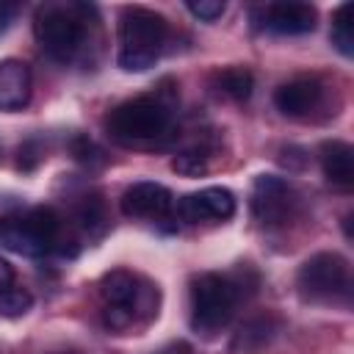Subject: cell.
I'll return each instance as SVG.
<instances>
[{
    "label": "cell",
    "instance_id": "6da1fadb",
    "mask_svg": "<svg viewBox=\"0 0 354 354\" xmlns=\"http://www.w3.org/2000/svg\"><path fill=\"white\" fill-rule=\"evenodd\" d=\"M94 8L83 3H44L39 6L33 17V33L39 47L58 64L75 61L83 47L91 28Z\"/></svg>",
    "mask_w": 354,
    "mask_h": 354
},
{
    "label": "cell",
    "instance_id": "7a4b0ae2",
    "mask_svg": "<svg viewBox=\"0 0 354 354\" xmlns=\"http://www.w3.org/2000/svg\"><path fill=\"white\" fill-rule=\"evenodd\" d=\"M171 111H174V97H166V91L141 94L119 102L108 113L105 127H108V136L124 147L149 144V141H160L169 133Z\"/></svg>",
    "mask_w": 354,
    "mask_h": 354
},
{
    "label": "cell",
    "instance_id": "3957f363",
    "mask_svg": "<svg viewBox=\"0 0 354 354\" xmlns=\"http://www.w3.org/2000/svg\"><path fill=\"white\" fill-rule=\"evenodd\" d=\"M166 36L169 25L160 14L141 6L124 8L119 17V66L124 72H144L155 66L166 47Z\"/></svg>",
    "mask_w": 354,
    "mask_h": 354
},
{
    "label": "cell",
    "instance_id": "277c9868",
    "mask_svg": "<svg viewBox=\"0 0 354 354\" xmlns=\"http://www.w3.org/2000/svg\"><path fill=\"white\" fill-rule=\"evenodd\" d=\"M243 296V282L232 274H199L191 279V326L202 335L221 332Z\"/></svg>",
    "mask_w": 354,
    "mask_h": 354
},
{
    "label": "cell",
    "instance_id": "5b68a950",
    "mask_svg": "<svg viewBox=\"0 0 354 354\" xmlns=\"http://www.w3.org/2000/svg\"><path fill=\"white\" fill-rule=\"evenodd\" d=\"M61 216L53 207H30L17 216L0 218V249L22 254V257H41L61 249Z\"/></svg>",
    "mask_w": 354,
    "mask_h": 354
},
{
    "label": "cell",
    "instance_id": "8992f818",
    "mask_svg": "<svg viewBox=\"0 0 354 354\" xmlns=\"http://www.w3.org/2000/svg\"><path fill=\"white\" fill-rule=\"evenodd\" d=\"M299 296L310 304H348L351 301V266L337 252H318L307 257L296 274Z\"/></svg>",
    "mask_w": 354,
    "mask_h": 354
},
{
    "label": "cell",
    "instance_id": "52a82bcc",
    "mask_svg": "<svg viewBox=\"0 0 354 354\" xmlns=\"http://www.w3.org/2000/svg\"><path fill=\"white\" fill-rule=\"evenodd\" d=\"M299 213V194L296 188L277 177V174H260L252 185V216L266 230H279L288 221H293Z\"/></svg>",
    "mask_w": 354,
    "mask_h": 354
},
{
    "label": "cell",
    "instance_id": "ba28073f",
    "mask_svg": "<svg viewBox=\"0 0 354 354\" xmlns=\"http://www.w3.org/2000/svg\"><path fill=\"white\" fill-rule=\"evenodd\" d=\"M100 296L105 301V307H119L124 313L136 315L144 310V313H152L155 310V301H158V290H152L149 285L141 288L138 277L124 271V268H116V271H108L100 282Z\"/></svg>",
    "mask_w": 354,
    "mask_h": 354
},
{
    "label": "cell",
    "instance_id": "9c48e42d",
    "mask_svg": "<svg viewBox=\"0 0 354 354\" xmlns=\"http://www.w3.org/2000/svg\"><path fill=\"white\" fill-rule=\"evenodd\" d=\"M174 210V196L166 185L141 180L133 183L122 194V213L130 218H144V221H166Z\"/></svg>",
    "mask_w": 354,
    "mask_h": 354
},
{
    "label": "cell",
    "instance_id": "30bf717a",
    "mask_svg": "<svg viewBox=\"0 0 354 354\" xmlns=\"http://www.w3.org/2000/svg\"><path fill=\"white\" fill-rule=\"evenodd\" d=\"M174 210L183 221H227L235 216V196L221 185H210L183 196Z\"/></svg>",
    "mask_w": 354,
    "mask_h": 354
},
{
    "label": "cell",
    "instance_id": "8fae6325",
    "mask_svg": "<svg viewBox=\"0 0 354 354\" xmlns=\"http://www.w3.org/2000/svg\"><path fill=\"white\" fill-rule=\"evenodd\" d=\"M324 102V86L318 77H293L274 91V105L290 119H310Z\"/></svg>",
    "mask_w": 354,
    "mask_h": 354
},
{
    "label": "cell",
    "instance_id": "7c38bea8",
    "mask_svg": "<svg viewBox=\"0 0 354 354\" xmlns=\"http://www.w3.org/2000/svg\"><path fill=\"white\" fill-rule=\"evenodd\" d=\"M315 19H318L315 6L288 0V3L266 6L260 25L271 33H279V36H301V33H310L315 28Z\"/></svg>",
    "mask_w": 354,
    "mask_h": 354
},
{
    "label": "cell",
    "instance_id": "4fadbf2b",
    "mask_svg": "<svg viewBox=\"0 0 354 354\" xmlns=\"http://www.w3.org/2000/svg\"><path fill=\"white\" fill-rule=\"evenodd\" d=\"M30 69L19 58L0 61V111H19L30 100Z\"/></svg>",
    "mask_w": 354,
    "mask_h": 354
},
{
    "label": "cell",
    "instance_id": "5bb4252c",
    "mask_svg": "<svg viewBox=\"0 0 354 354\" xmlns=\"http://www.w3.org/2000/svg\"><path fill=\"white\" fill-rule=\"evenodd\" d=\"M321 169H324V177L337 185V188H351L354 185V149L351 144L346 141H324L321 149Z\"/></svg>",
    "mask_w": 354,
    "mask_h": 354
},
{
    "label": "cell",
    "instance_id": "9a60e30c",
    "mask_svg": "<svg viewBox=\"0 0 354 354\" xmlns=\"http://www.w3.org/2000/svg\"><path fill=\"white\" fill-rule=\"evenodd\" d=\"M277 321L271 315H257V318H249L241 332L235 335V348L241 351H260L263 346H268L277 335Z\"/></svg>",
    "mask_w": 354,
    "mask_h": 354
},
{
    "label": "cell",
    "instance_id": "2e32d148",
    "mask_svg": "<svg viewBox=\"0 0 354 354\" xmlns=\"http://www.w3.org/2000/svg\"><path fill=\"white\" fill-rule=\"evenodd\" d=\"M213 83H216V88H218L224 97H230V100H235V102L249 100V94H252V88H254V77H252V72L243 69V66H230V69L216 72V75H213Z\"/></svg>",
    "mask_w": 354,
    "mask_h": 354
},
{
    "label": "cell",
    "instance_id": "e0dca14e",
    "mask_svg": "<svg viewBox=\"0 0 354 354\" xmlns=\"http://www.w3.org/2000/svg\"><path fill=\"white\" fill-rule=\"evenodd\" d=\"M332 44L337 47L340 55L351 58L354 55V6L351 3H343L335 17H332Z\"/></svg>",
    "mask_w": 354,
    "mask_h": 354
},
{
    "label": "cell",
    "instance_id": "ac0fdd59",
    "mask_svg": "<svg viewBox=\"0 0 354 354\" xmlns=\"http://www.w3.org/2000/svg\"><path fill=\"white\" fill-rule=\"evenodd\" d=\"M33 307V293L25 288H8L0 293V315L3 318H22Z\"/></svg>",
    "mask_w": 354,
    "mask_h": 354
},
{
    "label": "cell",
    "instance_id": "d6986e66",
    "mask_svg": "<svg viewBox=\"0 0 354 354\" xmlns=\"http://www.w3.org/2000/svg\"><path fill=\"white\" fill-rule=\"evenodd\" d=\"M171 169H174L177 174H183V177H202V174L207 171V155H205V149H199V147L183 149V152L174 155Z\"/></svg>",
    "mask_w": 354,
    "mask_h": 354
},
{
    "label": "cell",
    "instance_id": "ffe728a7",
    "mask_svg": "<svg viewBox=\"0 0 354 354\" xmlns=\"http://www.w3.org/2000/svg\"><path fill=\"white\" fill-rule=\"evenodd\" d=\"M188 11L194 14V17H199V19H205V22H213V19H218L224 11H227V6L221 3V0H199V3H188Z\"/></svg>",
    "mask_w": 354,
    "mask_h": 354
},
{
    "label": "cell",
    "instance_id": "44dd1931",
    "mask_svg": "<svg viewBox=\"0 0 354 354\" xmlns=\"http://www.w3.org/2000/svg\"><path fill=\"white\" fill-rule=\"evenodd\" d=\"M72 152H75V158H77L80 163H86V166H91V163H102V152H100L88 138H75Z\"/></svg>",
    "mask_w": 354,
    "mask_h": 354
},
{
    "label": "cell",
    "instance_id": "7402d4cb",
    "mask_svg": "<svg viewBox=\"0 0 354 354\" xmlns=\"http://www.w3.org/2000/svg\"><path fill=\"white\" fill-rule=\"evenodd\" d=\"M11 285H14V268H11V263L6 257H0V293L8 290Z\"/></svg>",
    "mask_w": 354,
    "mask_h": 354
},
{
    "label": "cell",
    "instance_id": "603a6c76",
    "mask_svg": "<svg viewBox=\"0 0 354 354\" xmlns=\"http://www.w3.org/2000/svg\"><path fill=\"white\" fill-rule=\"evenodd\" d=\"M11 17H14V6H11V3H3V0H0V33H3L6 28H8Z\"/></svg>",
    "mask_w": 354,
    "mask_h": 354
},
{
    "label": "cell",
    "instance_id": "cb8c5ba5",
    "mask_svg": "<svg viewBox=\"0 0 354 354\" xmlns=\"http://www.w3.org/2000/svg\"><path fill=\"white\" fill-rule=\"evenodd\" d=\"M160 354H188V348L180 343V346H174V348H166V351H160Z\"/></svg>",
    "mask_w": 354,
    "mask_h": 354
},
{
    "label": "cell",
    "instance_id": "d4e9b609",
    "mask_svg": "<svg viewBox=\"0 0 354 354\" xmlns=\"http://www.w3.org/2000/svg\"><path fill=\"white\" fill-rule=\"evenodd\" d=\"M58 354H72V351H58Z\"/></svg>",
    "mask_w": 354,
    "mask_h": 354
}]
</instances>
